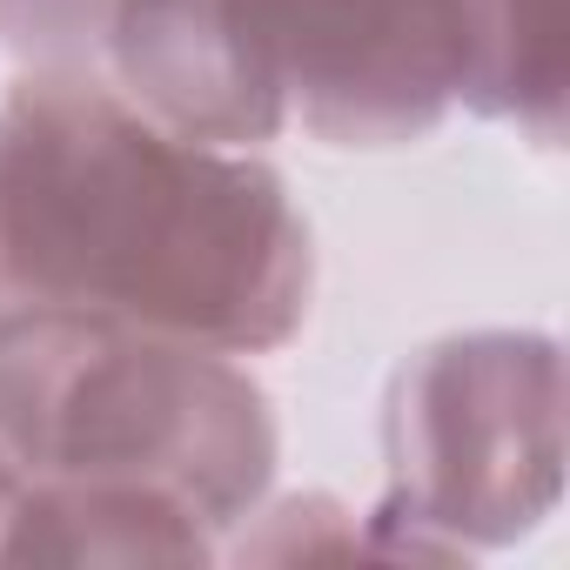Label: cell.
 Wrapping results in <instances>:
<instances>
[{"instance_id":"cell-2","label":"cell","mask_w":570,"mask_h":570,"mask_svg":"<svg viewBox=\"0 0 570 570\" xmlns=\"http://www.w3.org/2000/svg\"><path fill=\"white\" fill-rule=\"evenodd\" d=\"M121 55L168 115L208 135L275 128V101L296 95L316 128L350 135L376 121H423L410 88L430 95V41L410 0H135Z\"/></svg>"},{"instance_id":"cell-1","label":"cell","mask_w":570,"mask_h":570,"mask_svg":"<svg viewBox=\"0 0 570 570\" xmlns=\"http://www.w3.org/2000/svg\"><path fill=\"white\" fill-rule=\"evenodd\" d=\"M48 195H21L0 181V262L41 289L108 296L121 309L155 303L168 323L208 330H262L289 275V222L275 188L215 168L202 155H168L155 135L121 128L115 195H101L95 135L68 121V108H28L0 135Z\"/></svg>"}]
</instances>
